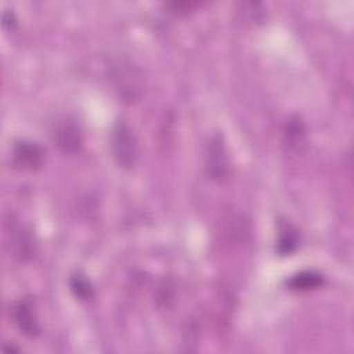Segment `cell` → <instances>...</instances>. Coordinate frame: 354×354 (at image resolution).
<instances>
[{"label":"cell","instance_id":"7a4b0ae2","mask_svg":"<svg viewBox=\"0 0 354 354\" xmlns=\"http://www.w3.org/2000/svg\"><path fill=\"white\" fill-rule=\"evenodd\" d=\"M206 170L213 180H224L230 173L228 152L223 140V136L214 134L207 145Z\"/></svg>","mask_w":354,"mask_h":354},{"label":"cell","instance_id":"9c48e42d","mask_svg":"<svg viewBox=\"0 0 354 354\" xmlns=\"http://www.w3.org/2000/svg\"><path fill=\"white\" fill-rule=\"evenodd\" d=\"M196 6V3H171V4H169V7H173L174 10H178L177 12L180 14V12H187L188 10H191V8H194Z\"/></svg>","mask_w":354,"mask_h":354},{"label":"cell","instance_id":"30bf717a","mask_svg":"<svg viewBox=\"0 0 354 354\" xmlns=\"http://www.w3.org/2000/svg\"><path fill=\"white\" fill-rule=\"evenodd\" d=\"M15 24H17V21L14 18V14L12 12H4L3 25L7 26V28H12V26H15Z\"/></svg>","mask_w":354,"mask_h":354},{"label":"cell","instance_id":"277c9868","mask_svg":"<svg viewBox=\"0 0 354 354\" xmlns=\"http://www.w3.org/2000/svg\"><path fill=\"white\" fill-rule=\"evenodd\" d=\"M12 314H14V319H15L17 326L26 336L33 337L40 332L37 318H36V314L33 311V306L29 300H26V299L19 300L14 306Z\"/></svg>","mask_w":354,"mask_h":354},{"label":"cell","instance_id":"6da1fadb","mask_svg":"<svg viewBox=\"0 0 354 354\" xmlns=\"http://www.w3.org/2000/svg\"><path fill=\"white\" fill-rule=\"evenodd\" d=\"M111 148L116 162L126 169L136 163L137 145L130 127L124 122H118L111 134Z\"/></svg>","mask_w":354,"mask_h":354},{"label":"cell","instance_id":"52a82bcc","mask_svg":"<svg viewBox=\"0 0 354 354\" xmlns=\"http://www.w3.org/2000/svg\"><path fill=\"white\" fill-rule=\"evenodd\" d=\"M71 283V289L75 293L76 297L82 299V300H87L93 297V288L90 285V282L80 274H76L71 278L69 281Z\"/></svg>","mask_w":354,"mask_h":354},{"label":"cell","instance_id":"8992f818","mask_svg":"<svg viewBox=\"0 0 354 354\" xmlns=\"http://www.w3.org/2000/svg\"><path fill=\"white\" fill-rule=\"evenodd\" d=\"M325 283V279L321 274L317 272H300L290 277L286 281V286L292 290H311L318 289Z\"/></svg>","mask_w":354,"mask_h":354},{"label":"cell","instance_id":"3957f363","mask_svg":"<svg viewBox=\"0 0 354 354\" xmlns=\"http://www.w3.org/2000/svg\"><path fill=\"white\" fill-rule=\"evenodd\" d=\"M14 165L24 170H36L41 166L44 159L43 149L29 141H21L14 148Z\"/></svg>","mask_w":354,"mask_h":354},{"label":"cell","instance_id":"5b68a950","mask_svg":"<svg viewBox=\"0 0 354 354\" xmlns=\"http://www.w3.org/2000/svg\"><path fill=\"white\" fill-rule=\"evenodd\" d=\"M55 141L64 152L75 153L82 145L80 129L75 122L65 120L55 130Z\"/></svg>","mask_w":354,"mask_h":354},{"label":"cell","instance_id":"ba28073f","mask_svg":"<svg viewBox=\"0 0 354 354\" xmlns=\"http://www.w3.org/2000/svg\"><path fill=\"white\" fill-rule=\"evenodd\" d=\"M297 248V235L296 231L292 230L289 225L286 227V230L282 231L279 242H278V252L285 256L292 253L295 249Z\"/></svg>","mask_w":354,"mask_h":354}]
</instances>
